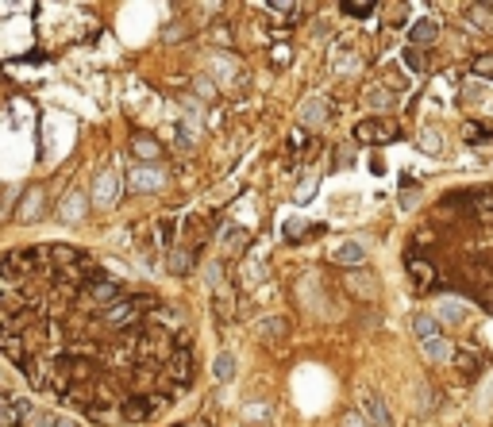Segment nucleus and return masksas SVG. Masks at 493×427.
<instances>
[{
  "label": "nucleus",
  "instance_id": "f257e3e1",
  "mask_svg": "<svg viewBox=\"0 0 493 427\" xmlns=\"http://www.w3.org/2000/svg\"><path fill=\"white\" fill-rule=\"evenodd\" d=\"M397 135H401V123L389 120V116L355 123V139H358V143H393Z\"/></svg>",
  "mask_w": 493,
  "mask_h": 427
},
{
  "label": "nucleus",
  "instance_id": "f03ea898",
  "mask_svg": "<svg viewBox=\"0 0 493 427\" xmlns=\"http://www.w3.org/2000/svg\"><path fill=\"white\" fill-rule=\"evenodd\" d=\"M154 408H158V400L146 397V393H131V397L120 400V416H123L127 423H143L146 416L154 412Z\"/></svg>",
  "mask_w": 493,
  "mask_h": 427
},
{
  "label": "nucleus",
  "instance_id": "7ed1b4c3",
  "mask_svg": "<svg viewBox=\"0 0 493 427\" xmlns=\"http://www.w3.org/2000/svg\"><path fill=\"white\" fill-rule=\"evenodd\" d=\"M43 185H31L27 193H23V204H20V212H15V219L20 224H31V219H39L43 216Z\"/></svg>",
  "mask_w": 493,
  "mask_h": 427
},
{
  "label": "nucleus",
  "instance_id": "20e7f679",
  "mask_svg": "<svg viewBox=\"0 0 493 427\" xmlns=\"http://www.w3.org/2000/svg\"><path fill=\"white\" fill-rule=\"evenodd\" d=\"M116 196H120V177L116 174H101V177H96V189H93V200L96 204H104V208H108Z\"/></svg>",
  "mask_w": 493,
  "mask_h": 427
},
{
  "label": "nucleus",
  "instance_id": "39448f33",
  "mask_svg": "<svg viewBox=\"0 0 493 427\" xmlns=\"http://www.w3.org/2000/svg\"><path fill=\"white\" fill-rule=\"evenodd\" d=\"M463 139H466V143H474V146H482V143H493V123L466 120V123H463Z\"/></svg>",
  "mask_w": 493,
  "mask_h": 427
},
{
  "label": "nucleus",
  "instance_id": "423d86ee",
  "mask_svg": "<svg viewBox=\"0 0 493 427\" xmlns=\"http://www.w3.org/2000/svg\"><path fill=\"white\" fill-rule=\"evenodd\" d=\"M435 35H439V23L432 20H416L413 27H408V39H413V43H435Z\"/></svg>",
  "mask_w": 493,
  "mask_h": 427
},
{
  "label": "nucleus",
  "instance_id": "0eeeda50",
  "mask_svg": "<svg viewBox=\"0 0 493 427\" xmlns=\"http://www.w3.org/2000/svg\"><path fill=\"white\" fill-rule=\"evenodd\" d=\"M363 408H366L370 423H377V427H389V412H385L382 397H374V393H366V397H363Z\"/></svg>",
  "mask_w": 493,
  "mask_h": 427
},
{
  "label": "nucleus",
  "instance_id": "6e6552de",
  "mask_svg": "<svg viewBox=\"0 0 493 427\" xmlns=\"http://www.w3.org/2000/svg\"><path fill=\"white\" fill-rule=\"evenodd\" d=\"M58 216L65 219V224H73V219L85 216V193H77V189H73V193L65 196V208L58 212Z\"/></svg>",
  "mask_w": 493,
  "mask_h": 427
},
{
  "label": "nucleus",
  "instance_id": "1a4fd4ad",
  "mask_svg": "<svg viewBox=\"0 0 493 427\" xmlns=\"http://www.w3.org/2000/svg\"><path fill=\"white\" fill-rule=\"evenodd\" d=\"M413 331L420 335V343H428V339H439L443 327H439V319H435V316H416L413 319Z\"/></svg>",
  "mask_w": 493,
  "mask_h": 427
},
{
  "label": "nucleus",
  "instance_id": "9d476101",
  "mask_svg": "<svg viewBox=\"0 0 493 427\" xmlns=\"http://www.w3.org/2000/svg\"><path fill=\"white\" fill-rule=\"evenodd\" d=\"M363 258H366V250L358 243H339V250H335V262H339V266H358Z\"/></svg>",
  "mask_w": 493,
  "mask_h": 427
},
{
  "label": "nucleus",
  "instance_id": "9b49d317",
  "mask_svg": "<svg viewBox=\"0 0 493 427\" xmlns=\"http://www.w3.org/2000/svg\"><path fill=\"white\" fill-rule=\"evenodd\" d=\"M466 20H474V27H478V31H493V8L470 4V8H466Z\"/></svg>",
  "mask_w": 493,
  "mask_h": 427
},
{
  "label": "nucleus",
  "instance_id": "f8f14e48",
  "mask_svg": "<svg viewBox=\"0 0 493 427\" xmlns=\"http://www.w3.org/2000/svg\"><path fill=\"white\" fill-rule=\"evenodd\" d=\"M193 262H196V250H174L170 254V274H189V269H193Z\"/></svg>",
  "mask_w": 493,
  "mask_h": 427
},
{
  "label": "nucleus",
  "instance_id": "ddd939ff",
  "mask_svg": "<svg viewBox=\"0 0 493 427\" xmlns=\"http://www.w3.org/2000/svg\"><path fill=\"white\" fill-rule=\"evenodd\" d=\"M339 12L351 15V20H366V15H374V4H370V0H343Z\"/></svg>",
  "mask_w": 493,
  "mask_h": 427
},
{
  "label": "nucleus",
  "instance_id": "4468645a",
  "mask_svg": "<svg viewBox=\"0 0 493 427\" xmlns=\"http://www.w3.org/2000/svg\"><path fill=\"white\" fill-rule=\"evenodd\" d=\"M31 427H81V423L62 420V416H46V412H31Z\"/></svg>",
  "mask_w": 493,
  "mask_h": 427
},
{
  "label": "nucleus",
  "instance_id": "2eb2a0df",
  "mask_svg": "<svg viewBox=\"0 0 493 427\" xmlns=\"http://www.w3.org/2000/svg\"><path fill=\"white\" fill-rule=\"evenodd\" d=\"M135 154H139V158H158V154H162V146L154 143L151 135H135Z\"/></svg>",
  "mask_w": 493,
  "mask_h": 427
},
{
  "label": "nucleus",
  "instance_id": "dca6fc26",
  "mask_svg": "<svg viewBox=\"0 0 493 427\" xmlns=\"http://www.w3.org/2000/svg\"><path fill=\"white\" fill-rule=\"evenodd\" d=\"M324 108H327L324 101H308L305 108H301V120H305V123H312V127H316V123H324Z\"/></svg>",
  "mask_w": 493,
  "mask_h": 427
},
{
  "label": "nucleus",
  "instance_id": "f3484780",
  "mask_svg": "<svg viewBox=\"0 0 493 427\" xmlns=\"http://www.w3.org/2000/svg\"><path fill=\"white\" fill-rule=\"evenodd\" d=\"M420 347H424V355H428L432 362H443V358L451 355V347H447L443 339H428V343H420Z\"/></svg>",
  "mask_w": 493,
  "mask_h": 427
},
{
  "label": "nucleus",
  "instance_id": "a211bd4d",
  "mask_svg": "<svg viewBox=\"0 0 493 427\" xmlns=\"http://www.w3.org/2000/svg\"><path fill=\"white\" fill-rule=\"evenodd\" d=\"M470 70L478 73L482 81H493V54H478V58L470 62Z\"/></svg>",
  "mask_w": 493,
  "mask_h": 427
},
{
  "label": "nucleus",
  "instance_id": "6ab92c4d",
  "mask_svg": "<svg viewBox=\"0 0 493 427\" xmlns=\"http://www.w3.org/2000/svg\"><path fill=\"white\" fill-rule=\"evenodd\" d=\"M347 285H351V289H363V293H370V297H374V293H377V281H374V277H370V281H366V277L358 274V269H355V274L347 277Z\"/></svg>",
  "mask_w": 493,
  "mask_h": 427
},
{
  "label": "nucleus",
  "instance_id": "aec40b11",
  "mask_svg": "<svg viewBox=\"0 0 493 427\" xmlns=\"http://www.w3.org/2000/svg\"><path fill=\"white\" fill-rule=\"evenodd\" d=\"M232 374H235V358L232 355H220L216 358V377H220V381H232Z\"/></svg>",
  "mask_w": 493,
  "mask_h": 427
},
{
  "label": "nucleus",
  "instance_id": "412c9836",
  "mask_svg": "<svg viewBox=\"0 0 493 427\" xmlns=\"http://www.w3.org/2000/svg\"><path fill=\"white\" fill-rule=\"evenodd\" d=\"M424 151H428V154H439V131H424Z\"/></svg>",
  "mask_w": 493,
  "mask_h": 427
},
{
  "label": "nucleus",
  "instance_id": "4be33fe9",
  "mask_svg": "<svg viewBox=\"0 0 493 427\" xmlns=\"http://www.w3.org/2000/svg\"><path fill=\"white\" fill-rule=\"evenodd\" d=\"M405 65H408V70H424V58H420L416 46H408V51H405Z\"/></svg>",
  "mask_w": 493,
  "mask_h": 427
},
{
  "label": "nucleus",
  "instance_id": "5701e85b",
  "mask_svg": "<svg viewBox=\"0 0 493 427\" xmlns=\"http://www.w3.org/2000/svg\"><path fill=\"white\" fill-rule=\"evenodd\" d=\"M301 231H305V224H301V219H289V224H285V239H289V243H297Z\"/></svg>",
  "mask_w": 493,
  "mask_h": 427
},
{
  "label": "nucleus",
  "instance_id": "b1692460",
  "mask_svg": "<svg viewBox=\"0 0 493 427\" xmlns=\"http://www.w3.org/2000/svg\"><path fill=\"white\" fill-rule=\"evenodd\" d=\"M270 12H277V15H297V4H277V0H274V4H270Z\"/></svg>",
  "mask_w": 493,
  "mask_h": 427
},
{
  "label": "nucleus",
  "instance_id": "393cba45",
  "mask_svg": "<svg viewBox=\"0 0 493 427\" xmlns=\"http://www.w3.org/2000/svg\"><path fill=\"white\" fill-rule=\"evenodd\" d=\"M312 193H316V177H308V181L297 189V200H305V196H312Z\"/></svg>",
  "mask_w": 493,
  "mask_h": 427
},
{
  "label": "nucleus",
  "instance_id": "a878e982",
  "mask_svg": "<svg viewBox=\"0 0 493 427\" xmlns=\"http://www.w3.org/2000/svg\"><path fill=\"white\" fill-rule=\"evenodd\" d=\"M8 423H15V416H12V408H8V404H0V427H8Z\"/></svg>",
  "mask_w": 493,
  "mask_h": 427
}]
</instances>
